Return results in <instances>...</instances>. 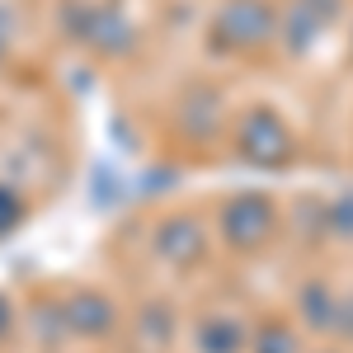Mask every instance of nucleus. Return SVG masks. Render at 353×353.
I'll list each match as a JSON object with an SVG mask.
<instances>
[{
    "label": "nucleus",
    "mask_w": 353,
    "mask_h": 353,
    "mask_svg": "<svg viewBox=\"0 0 353 353\" xmlns=\"http://www.w3.org/2000/svg\"><path fill=\"white\" fill-rule=\"evenodd\" d=\"M71 325L90 330V334H94V330H104V325H109V306H104L99 297H90V292H81V297L71 301Z\"/></svg>",
    "instance_id": "f257e3e1"
},
{
    "label": "nucleus",
    "mask_w": 353,
    "mask_h": 353,
    "mask_svg": "<svg viewBox=\"0 0 353 353\" xmlns=\"http://www.w3.org/2000/svg\"><path fill=\"white\" fill-rule=\"evenodd\" d=\"M14 221H19V203H14L10 193H0V231H5V226H14Z\"/></svg>",
    "instance_id": "f03ea898"
}]
</instances>
